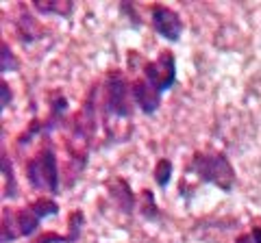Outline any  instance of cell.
Listing matches in <instances>:
<instances>
[{
    "instance_id": "cell-1",
    "label": "cell",
    "mask_w": 261,
    "mask_h": 243,
    "mask_svg": "<svg viewBox=\"0 0 261 243\" xmlns=\"http://www.w3.org/2000/svg\"><path fill=\"white\" fill-rule=\"evenodd\" d=\"M176 83V61L170 50H163L157 59L146 63L144 76L133 85V102L140 104L144 113H154L161 104V96Z\"/></svg>"
},
{
    "instance_id": "cell-2",
    "label": "cell",
    "mask_w": 261,
    "mask_h": 243,
    "mask_svg": "<svg viewBox=\"0 0 261 243\" xmlns=\"http://www.w3.org/2000/svg\"><path fill=\"white\" fill-rule=\"evenodd\" d=\"M59 210V204L50 198H39L27 208L3 210V243H11L18 237H31L39 228L44 217H50Z\"/></svg>"
},
{
    "instance_id": "cell-3",
    "label": "cell",
    "mask_w": 261,
    "mask_h": 243,
    "mask_svg": "<svg viewBox=\"0 0 261 243\" xmlns=\"http://www.w3.org/2000/svg\"><path fill=\"white\" fill-rule=\"evenodd\" d=\"M190 169L202 183L216 185V187H220L224 193L233 191L235 169L224 152H198V155H194Z\"/></svg>"
},
{
    "instance_id": "cell-4",
    "label": "cell",
    "mask_w": 261,
    "mask_h": 243,
    "mask_svg": "<svg viewBox=\"0 0 261 243\" xmlns=\"http://www.w3.org/2000/svg\"><path fill=\"white\" fill-rule=\"evenodd\" d=\"M27 178L33 189L53 193V196L59 193V165H57L53 145H44L27 163Z\"/></svg>"
},
{
    "instance_id": "cell-5",
    "label": "cell",
    "mask_w": 261,
    "mask_h": 243,
    "mask_svg": "<svg viewBox=\"0 0 261 243\" xmlns=\"http://www.w3.org/2000/svg\"><path fill=\"white\" fill-rule=\"evenodd\" d=\"M133 87L126 83V78L120 72H111L105 83V107L113 117H130L133 113Z\"/></svg>"
},
{
    "instance_id": "cell-6",
    "label": "cell",
    "mask_w": 261,
    "mask_h": 243,
    "mask_svg": "<svg viewBox=\"0 0 261 243\" xmlns=\"http://www.w3.org/2000/svg\"><path fill=\"white\" fill-rule=\"evenodd\" d=\"M150 20L154 31L168 42H178V37L183 33V22L178 18V13L172 11L166 5H152L150 7Z\"/></svg>"
},
{
    "instance_id": "cell-7",
    "label": "cell",
    "mask_w": 261,
    "mask_h": 243,
    "mask_svg": "<svg viewBox=\"0 0 261 243\" xmlns=\"http://www.w3.org/2000/svg\"><path fill=\"white\" fill-rule=\"evenodd\" d=\"M81 226H83V213L81 210H74L70 215V234H55V232H48L44 237H39L35 243H74L79 241V234H81Z\"/></svg>"
},
{
    "instance_id": "cell-8",
    "label": "cell",
    "mask_w": 261,
    "mask_h": 243,
    "mask_svg": "<svg viewBox=\"0 0 261 243\" xmlns=\"http://www.w3.org/2000/svg\"><path fill=\"white\" fill-rule=\"evenodd\" d=\"M33 7L42 13H57V15H63V18H68L72 9H74L72 3H61V0H57V3H35Z\"/></svg>"
},
{
    "instance_id": "cell-9",
    "label": "cell",
    "mask_w": 261,
    "mask_h": 243,
    "mask_svg": "<svg viewBox=\"0 0 261 243\" xmlns=\"http://www.w3.org/2000/svg\"><path fill=\"white\" fill-rule=\"evenodd\" d=\"M3 176H5V180H7V187H5V200L9 198L13 200L15 196H18V187H15V178H13V167L9 163V157L3 152Z\"/></svg>"
},
{
    "instance_id": "cell-10",
    "label": "cell",
    "mask_w": 261,
    "mask_h": 243,
    "mask_svg": "<svg viewBox=\"0 0 261 243\" xmlns=\"http://www.w3.org/2000/svg\"><path fill=\"white\" fill-rule=\"evenodd\" d=\"M170 174H172V163L168 159H161L157 163V169H154V180H157L159 187H168Z\"/></svg>"
},
{
    "instance_id": "cell-11",
    "label": "cell",
    "mask_w": 261,
    "mask_h": 243,
    "mask_svg": "<svg viewBox=\"0 0 261 243\" xmlns=\"http://www.w3.org/2000/svg\"><path fill=\"white\" fill-rule=\"evenodd\" d=\"M3 72H13V70H18V61H15V56H13V52L9 50V46H7L5 42H3Z\"/></svg>"
},
{
    "instance_id": "cell-12",
    "label": "cell",
    "mask_w": 261,
    "mask_h": 243,
    "mask_svg": "<svg viewBox=\"0 0 261 243\" xmlns=\"http://www.w3.org/2000/svg\"><path fill=\"white\" fill-rule=\"evenodd\" d=\"M0 89H3V109L9 107V102H11V92H9V85L3 83L0 85Z\"/></svg>"
},
{
    "instance_id": "cell-13",
    "label": "cell",
    "mask_w": 261,
    "mask_h": 243,
    "mask_svg": "<svg viewBox=\"0 0 261 243\" xmlns=\"http://www.w3.org/2000/svg\"><path fill=\"white\" fill-rule=\"evenodd\" d=\"M235 243H255V239H252V234H240Z\"/></svg>"
},
{
    "instance_id": "cell-14",
    "label": "cell",
    "mask_w": 261,
    "mask_h": 243,
    "mask_svg": "<svg viewBox=\"0 0 261 243\" xmlns=\"http://www.w3.org/2000/svg\"><path fill=\"white\" fill-rule=\"evenodd\" d=\"M250 234H252V239H255V243H261V226H255Z\"/></svg>"
}]
</instances>
